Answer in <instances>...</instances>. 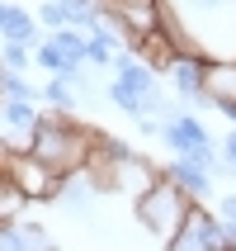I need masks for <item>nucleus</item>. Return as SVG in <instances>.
Returning a JSON list of instances; mask_svg holds the SVG:
<instances>
[{
  "label": "nucleus",
  "mask_w": 236,
  "mask_h": 251,
  "mask_svg": "<svg viewBox=\"0 0 236 251\" xmlns=\"http://www.w3.org/2000/svg\"><path fill=\"white\" fill-rule=\"evenodd\" d=\"M33 67H43L47 76H71V81H76L85 62H76V57H66V52H62V48L52 43V33H43V38L33 43Z\"/></svg>",
  "instance_id": "nucleus-8"
},
{
  "label": "nucleus",
  "mask_w": 236,
  "mask_h": 251,
  "mask_svg": "<svg viewBox=\"0 0 236 251\" xmlns=\"http://www.w3.org/2000/svg\"><path fill=\"white\" fill-rule=\"evenodd\" d=\"M104 95H109V104H113V109H123L128 119H142V114H147V104H142V100L132 95L128 85H118V81H109V85H104Z\"/></svg>",
  "instance_id": "nucleus-15"
},
{
  "label": "nucleus",
  "mask_w": 236,
  "mask_h": 251,
  "mask_svg": "<svg viewBox=\"0 0 236 251\" xmlns=\"http://www.w3.org/2000/svg\"><path fill=\"white\" fill-rule=\"evenodd\" d=\"M38 24L52 33V28H62V24H71V0H43L38 5Z\"/></svg>",
  "instance_id": "nucleus-16"
},
{
  "label": "nucleus",
  "mask_w": 236,
  "mask_h": 251,
  "mask_svg": "<svg viewBox=\"0 0 236 251\" xmlns=\"http://www.w3.org/2000/svg\"><path fill=\"white\" fill-rule=\"evenodd\" d=\"M0 14H5V0H0Z\"/></svg>",
  "instance_id": "nucleus-20"
},
{
  "label": "nucleus",
  "mask_w": 236,
  "mask_h": 251,
  "mask_svg": "<svg viewBox=\"0 0 236 251\" xmlns=\"http://www.w3.org/2000/svg\"><path fill=\"white\" fill-rule=\"evenodd\" d=\"M222 251H236V218H222Z\"/></svg>",
  "instance_id": "nucleus-18"
},
{
  "label": "nucleus",
  "mask_w": 236,
  "mask_h": 251,
  "mask_svg": "<svg viewBox=\"0 0 236 251\" xmlns=\"http://www.w3.org/2000/svg\"><path fill=\"white\" fill-rule=\"evenodd\" d=\"M161 176H166V180H175L184 195L194 199V204H208V199H217V195H213V180H217V176H213L203 161H194L189 152H175V161H166V166H161Z\"/></svg>",
  "instance_id": "nucleus-6"
},
{
  "label": "nucleus",
  "mask_w": 236,
  "mask_h": 251,
  "mask_svg": "<svg viewBox=\"0 0 236 251\" xmlns=\"http://www.w3.org/2000/svg\"><path fill=\"white\" fill-rule=\"evenodd\" d=\"M161 138H166L170 152H198V147H208V128H203V119L189 109H180L175 119H166V128H161Z\"/></svg>",
  "instance_id": "nucleus-7"
},
{
  "label": "nucleus",
  "mask_w": 236,
  "mask_h": 251,
  "mask_svg": "<svg viewBox=\"0 0 236 251\" xmlns=\"http://www.w3.org/2000/svg\"><path fill=\"white\" fill-rule=\"evenodd\" d=\"M222 156H227V161H232V171H236V128H232V133H227V138H222Z\"/></svg>",
  "instance_id": "nucleus-19"
},
{
  "label": "nucleus",
  "mask_w": 236,
  "mask_h": 251,
  "mask_svg": "<svg viewBox=\"0 0 236 251\" xmlns=\"http://www.w3.org/2000/svg\"><path fill=\"white\" fill-rule=\"evenodd\" d=\"M132 124H137L142 138H161V124H156V114H142V119H132Z\"/></svg>",
  "instance_id": "nucleus-17"
},
{
  "label": "nucleus",
  "mask_w": 236,
  "mask_h": 251,
  "mask_svg": "<svg viewBox=\"0 0 236 251\" xmlns=\"http://www.w3.org/2000/svg\"><path fill=\"white\" fill-rule=\"evenodd\" d=\"M52 43H57L66 57L85 62V43H90V33H85V28H76V24H62V28H52Z\"/></svg>",
  "instance_id": "nucleus-13"
},
{
  "label": "nucleus",
  "mask_w": 236,
  "mask_h": 251,
  "mask_svg": "<svg viewBox=\"0 0 236 251\" xmlns=\"http://www.w3.org/2000/svg\"><path fill=\"white\" fill-rule=\"evenodd\" d=\"M208 67H213V57L203 52H175V62H170V85H175V100H180L189 114L198 109H213V100H208Z\"/></svg>",
  "instance_id": "nucleus-4"
},
{
  "label": "nucleus",
  "mask_w": 236,
  "mask_h": 251,
  "mask_svg": "<svg viewBox=\"0 0 236 251\" xmlns=\"http://www.w3.org/2000/svg\"><path fill=\"white\" fill-rule=\"evenodd\" d=\"M0 62L10 71H28L33 67V43H19V38H0Z\"/></svg>",
  "instance_id": "nucleus-14"
},
{
  "label": "nucleus",
  "mask_w": 236,
  "mask_h": 251,
  "mask_svg": "<svg viewBox=\"0 0 236 251\" xmlns=\"http://www.w3.org/2000/svg\"><path fill=\"white\" fill-rule=\"evenodd\" d=\"M132 52H137L142 62H147V67H156L161 76H166V71H170V62H175V43H170L166 33H161V28H147V33H142V38L132 43Z\"/></svg>",
  "instance_id": "nucleus-10"
},
{
  "label": "nucleus",
  "mask_w": 236,
  "mask_h": 251,
  "mask_svg": "<svg viewBox=\"0 0 236 251\" xmlns=\"http://www.w3.org/2000/svg\"><path fill=\"white\" fill-rule=\"evenodd\" d=\"M189 209H194V199L184 195L175 180H166V176H161V180H156L142 199H132V218H137L156 242H170V237H175Z\"/></svg>",
  "instance_id": "nucleus-3"
},
{
  "label": "nucleus",
  "mask_w": 236,
  "mask_h": 251,
  "mask_svg": "<svg viewBox=\"0 0 236 251\" xmlns=\"http://www.w3.org/2000/svg\"><path fill=\"white\" fill-rule=\"evenodd\" d=\"M38 100H0V124H5V133L10 138H28L33 133V124H38Z\"/></svg>",
  "instance_id": "nucleus-9"
},
{
  "label": "nucleus",
  "mask_w": 236,
  "mask_h": 251,
  "mask_svg": "<svg viewBox=\"0 0 236 251\" xmlns=\"http://www.w3.org/2000/svg\"><path fill=\"white\" fill-rule=\"evenodd\" d=\"M38 100L47 104V109H71L76 114V104H81V95H76V81L71 76H47L38 90Z\"/></svg>",
  "instance_id": "nucleus-12"
},
{
  "label": "nucleus",
  "mask_w": 236,
  "mask_h": 251,
  "mask_svg": "<svg viewBox=\"0 0 236 251\" xmlns=\"http://www.w3.org/2000/svg\"><path fill=\"white\" fill-rule=\"evenodd\" d=\"M189 43L213 62H236V0H161Z\"/></svg>",
  "instance_id": "nucleus-2"
},
{
  "label": "nucleus",
  "mask_w": 236,
  "mask_h": 251,
  "mask_svg": "<svg viewBox=\"0 0 236 251\" xmlns=\"http://www.w3.org/2000/svg\"><path fill=\"white\" fill-rule=\"evenodd\" d=\"M170 251H222V213H213L208 204H194L184 213L180 232L166 242Z\"/></svg>",
  "instance_id": "nucleus-5"
},
{
  "label": "nucleus",
  "mask_w": 236,
  "mask_h": 251,
  "mask_svg": "<svg viewBox=\"0 0 236 251\" xmlns=\"http://www.w3.org/2000/svg\"><path fill=\"white\" fill-rule=\"evenodd\" d=\"M95 138H99V133L85 128V124H76L71 109H43L38 124H33V133H28V152L43 156L52 171L71 176V171H85Z\"/></svg>",
  "instance_id": "nucleus-1"
},
{
  "label": "nucleus",
  "mask_w": 236,
  "mask_h": 251,
  "mask_svg": "<svg viewBox=\"0 0 236 251\" xmlns=\"http://www.w3.org/2000/svg\"><path fill=\"white\" fill-rule=\"evenodd\" d=\"M47 28L38 24V14L19 10V5H5V14H0V38H19V43H38Z\"/></svg>",
  "instance_id": "nucleus-11"
}]
</instances>
